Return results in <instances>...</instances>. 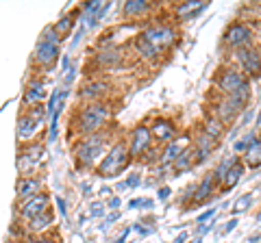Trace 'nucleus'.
<instances>
[{"instance_id":"bb28decb","label":"nucleus","mask_w":261,"mask_h":243,"mask_svg":"<svg viewBox=\"0 0 261 243\" xmlns=\"http://www.w3.org/2000/svg\"><path fill=\"white\" fill-rule=\"evenodd\" d=\"M244 176V165L242 163H238V165H233L228 172L224 174V178H222V183H224V187L226 189H231V187H235V185L240 183V178Z\"/></svg>"},{"instance_id":"5701e85b","label":"nucleus","mask_w":261,"mask_h":243,"mask_svg":"<svg viewBox=\"0 0 261 243\" xmlns=\"http://www.w3.org/2000/svg\"><path fill=\"white\" fill-rule=\"evenodd\" d=\"M207 7V3H198V0H190V3H183L181 7L176 9V13L181 15L183 20H192V18H196L202 9Z\"/></svg>"},{"instance_id":"c9c22d12","label":"nucleus","mask_w":261,"mask_h":243,"mask_svg":"<svg viewBox=\"0 0 261 243\" xmlns=\"http://www.w3.org/2000/svg\"><path fill=\"white\" fill-rule=\"evenodd\" d=\"M89 210H92L94 217H102L105 215V204H102V202H94V204L89 206Z\"/></svg>"},{"instance_id":"cd10ccee","label":"nucleus","mask_w":261,"mask_h":243,"mask_svg":"<svg viewBox=\"0 0 261 243\" xmlns=\"http://www.w3.org/2000/svg\"><path fill=\"white\" fill-rule=\"evenodd\" d=\"M214 180H216V176L214 174H209L205 180H202V185H198L196 187V196H194V202H202L211 191H214Z\"/></svg>"},{"instance_id":"f8f14e48","label":"nucleus","mask_w":261,"mask_h":243,"mask_svg":"<svg viewBox=\"0 0 261 243\" xmlns=\"http://www.w3.org/2000/svg\"><path fill=\"white\" fill-rule=\"evenodd\" d=\"M42 180L35 176H20L18 178V185H15V193H18V202L22 200H29L37 193H42Z\"/></svg>"},{"instance_id":"4c0bfd02","label":"nucleus","mask_w":261,"mask_h":243,"mask_svg":"<svg viewBox=\"0 0 261 243\" xmlns=\"http://www.w3.org/2000/svg\"><path fill=\"white\" fill-rule=\"evenodd\" d=\"M140 185V174H130L126 178V183H124V187H137Z\"/></svg>"},{"instance_id":"de8ad7c7","label":"nucleus","mask_w":261,"mask_h":243,"mask_svg":"<svg viewBox=\"0 0 261 243\" xmlns=\"http://www.w3.org/2000/svg\"><path fill=\"white\" fill-rule=\"evenodd\" d=\"M257 220H259V222H261V213H259V215H257Z\"/></svg>"},{"instance_id":"2f4dec72","label":"nucleus","mask_w":261,"mask_h":243,"mask_svg":"<svg viewBox=\"0 0 261 243\" xmlns=\"http://www.w3.org/2000/svg\"><path fill=\"white\" fill-rule=\"evenodd\" d=\"M59 117H61V111H57L55 115L50 117V126H48V143L57 141V133H59Z\"/></svg>"},{"instance_id":"a18cd8bd","label":"nucleus","mask_w":261,"mask_h":243,"mask_svg":"<svg viewBox=\"0 0 261 243\" xmlns=\"http://www.w3.org/2000/svg\"><path fill=\"white\" fill-rule=\"evenodd\" d=\"M27 243H48V241H44V239H27Z\"/></svg>"},{"instance_id":"1a4fd4ad","label":"nucleus","mask_w":261,"mask_h":243,"mask_svg":"<svg viewBox=\"0 0 261 243\" xmlns=\"http://www.w3.org/2000/svg\"><path fill=\"white\" fill-rule=\"evenodd\" d=\"M142 35L148 39V42H150L154 48H157L159 52L172 46V44H174V37H176L174 31L170 28V26H163V24H161V26H150L148 31H144Z\"/></svg>"},{"instance_id":"f257e3e1","label":"nucleus","mask_w":261,"mask_h":243,"mask_svg":"<svg viewBox=\"0 0 261 243\" xmlns=\"http://www.w3.org/2000/svg\"><path fill=\"white\" fill-rule=\"evenodd\" d=\"M111 111L109 107L100 102H87L85 107H81V111H76V119H74V126L79 128V133L87 135H94V133H100V128L105 126V122L109 119Z\"/></svg>"},{"instance_id":"f3484780","label":"nucleus","mask_w":261,"mask_h":243,"mask_svg":"<svg viewBox=\"0 0 261 243\" xmlns=\"http://www.w3.org/2000/svg\"><path fill=\"white\" fill-rule=\"evenodd\" d=\"M107 94V83L102 80H94V83H87L81 89V98L89 100V102H100V98Z\"/></svg>"},{"instance_id":"393cba45","label":"nucleus","mask_w":261,"mask_h":243,"mask_svg":"<svg viewBox=\"0 0 261 243\" xmlns=\"http://www.w3.org/2000/svg\"><path fill=\"white\" fill-rule=\"evenodd\" d=\"M74 24H76V20H74V15H63V18L57 22V24H53V28L57 31V35L61 37V42L65 37L70 35V31L74 28Z\"/></svg>"},{"instance_id":"6ab92c4d","label":"nucleus","mask_w":261,"mask_h":243,"mask_svg":"<svg viewBox=\"0 0 261 243\" xmlns=\"http://www.w3.org/2000/svg\"><path fill=\"white\" fill-rule=\"evenodd\" d=\"M216 148V139H211L209 135L202 133L198 137V143H196V152H194V157H196V163H202L209 155H211V150Z\"/></svg>"},{"instance_id":"09e8293b","label":"nucleus","mask_w":261,"mask_h":243,"mask_svg":"<svg viewBox=\"0 0 261 243\" xmlns=\"http://www.w3.org/2000/svg\"><path fill=\"white\" fill-rule=\"evenodd\" d=\"M259 122H261V115H259Z\"/></svg>"},{"instance_id":"72a5a7b5","label":"nucleus","mask_w":261,"mask_h":243,"mask_svg":"<svg viewBox=\"0 0 261 243\" xmlns=\"http://www.w3.org/2000/svg\"><path fill=\"white\" fill-rule=\"evenodd\" d=\"M250 204H252V193H246V196H244V198H240L238 202H235L233 213H242V210H246Z\"/></svg>"},{"instance_id":"473e14b6","label":"nucleus","mask_w":261,"mask_h":243,"mask_svg":"<svg viewBox=\"0 0 261 243\" xmlns=\"http://www.w3.org/2000/svg\"><path fill=\"white\" fill-rule=\"evenodd\" d=\"M39 39H44V42H48V44H57V46H61V37L57 35V31L53 28V26H46L44 28V33H42V37Z\"/></svg>"},{"instance_id":"4be33fe9","label":"nucleus","mask_w":261,"mask_h":243,"mask_svg":"<svg viewBox=\"0 0 261 243\" xmlns=\"http://www.w3.org/2000/svg\"><path fill=\"white\" fill-rule=\"evenodd\" d=\"M148 11H150V5L146 0H128V3H124L126 18H140V15H146Z\"/></svg>"},{"instance_id":"dca6fc26","label":"nucleus","mask_w":261,"mask_h":243,"mask_svg":"<svg viewBox=\"0 0 261 243\" xmlns=\"http://www.w3.org/2000/svg\"><path fill=\"white\" fill-rule=\"evenodd\" d=\"M187 141H190V137H187V135H183V137H178V139H172V141H170V143H168V148H166V152L161 155V161H163V163H172L176 157H181L183 152H185V148H187Z\"/></svg>"},{"instance_id":"412c9836","label":"nucleus","mask_w":261,"mask_h":243,"mask_svg":"<svg viewBox=\"0 0 261 243\" xmlns=\"http://www.w3.org/2000/svg\"><path fill=\"white\" fill-rule=\"evenodd\" d=\"M122 61V54L118 48H107L105 52H98L96 54V63L100 68H111V66H118V63Z\"/></svg>"},{"instance_id":"f704fd0d","label":"nucleus","mask_w":261,"mask_h":243,"mask_svg":"<svg viewBox=\"0 0 261 243\" xmlns=\"http://www.w3.org/2000/svg\"><path fill=\"white\" fill-rule=\"evenodd\" d=\"M252 141H255V135H252V133L244 135L242 139H240L238 143H235V152H246V150H248V145H250Z\"/></svg>"},{"instance_id":"4468645a","label":"nucleus","mask_w":261,"mask_h":243,"mask_svg":"<svg viewBox=\"0 0 261 243\" xmlns=\"http://www.w3.org/2000/svg\"><path fill=\"white\" fill-rule=\"evenodd\" d=\"M44 98H46V85H44V80H39V78H33L31 83L27 85V92H24V107L31 109V107H35V104H44Z\"/></svg>"},{"instance_id":"e433bc0d","label":"nucleus","mask_w":261,"mask_h":243,"mask_svg":"<svg viewBox=\"0 0 261 243\" xmlns=\"http://www.w3.org/2000/svg\"><path fill=\"white\" fill-rule=\"evenodd\" d=\"M55 202H57V210H59V215H61V217L68 215V210H65V208H68V204H65V200L59 196V198H57Z\"/></svg>"},{"instance_id":"9d476101","label":"nucleus","mask_w":261,"mask_h":243,"mask_svg":"<svg viewBox=\"0 0 261 243\" xmlns=\"http://www.w3.org/2000/svg\"><path fill=\"white\" fill-rule=\"evenodd\" d=\"M244 83H246V78H244L242 72H238V70H222V74H220V78H218V89L224 96H233Z\"/></svg>"},{"instance_id":"a211bd4d","label":"nucleus","mask_w":261,"mask_h":243,"mask_svg":"<svg viewBox=\"0 0 261 243\" xmlns=\"http://www.w3.org/2000/svg\"><path fill=\"white\" fill-rule=\"evenodd\" d=\"M240 111H242V107H238L231 98H226L224 96V100L216 107V115H218V122H231Z\"/></svg>"},{"instance_id":"6e6552de","label":"nucleus","mask_w":261,"mask_h":243,"mask_svg":"<svg viewBox=\"0 0 261 243\" xmlns=\"http://www.w3.org/2000/svg\"><path fill=\"white\" fill-rule=\"evenodd\" d=\"M238 61H240V66L242 70L246 72V74L250 76H259L261 74V54L257 48H252V46H244L238 50Z\"/></svg>"},{"instance_id":"39448f33","label":"nucleus","mask_w":261,"mask_h":243,"mask_svg":"<svg viewBox=\"0 0 261 243\" xmlns=\"http://www.w3.org/2000/svg\"><path fill=\"white\" fill-rule=\"evenodd\" d=\"M48 202H50V198H48V193H44V191L29 200H22V202H18V206H15V217L27 224L33 217H37V215H42L44 210H48Z\"/></svg>"},{"instance_id":"aec40b11","label":"nucleus","mask_w":261,"mask_h":243,"mask_svg":"<svg viewBox=\"0 0 261 243\" xmlns=\"http://www.w3.org/2000/svg\"><path fill=\"white\" fill-rule=\"evenodd\" d=\"M53 222H55V215L50 213V210H44L42 215L33 217V220L27 222V224H29V230H31V232H44V230L50 228Z\"/></svg>"},{"instance_id":"7ed1b4c3","label":"nucleus","mask_w":261,"mask_h":243,"mask_svg":"<svg viewBox=\"0 0 261 243\" xmlns=\"http://www.w3.org/2000/svg\"><path fill=\"white\" fill-rule=\"evenodd\" d=\"M105 148V135L102 133H94L87 135L85 139H81L74 148V159L79 167H92L96 163V159H100Z\"/></svg>"},{"instance_id":"ea45409f","label":"nucleus","mask_w":261,"mask_h":243,"mask_svg":"<svg viewBox=\"0 0 261 243\" xmlns=\"http://www.w3.org/2000/svg\"><path fill=\"white\" fill-rule=\"evenodd\" d=\"M214 213H216V208H209V210H205V213H202L200 217H198V224H205L209 217H214Z\"/></svg>"},{"instance_id":"2eb2a0df","label":"nucleus","mask_w":261,"mask_h":243,"mask_svg":"<svg viewBox=\"0 0 261 243\" xmlns=\"http://www.w3.org/2000/svg\"><path fill=\"white\" fill-rule=\"evenodd\" d=\"M148 131H150V137H154V139L161 141V143H170V141L174 139V135H176L174 126L170 124V122H166V119H157L148 128Z\"/></svg>"},{"instance_id":"58836bf2","label":"nucleus","mask_w":261,"mask_h":243,"mask_svg":"<svg viewBox=\"0 0 261 243\" xmlns=\"http://www.w3.org/2000/svg\"><path fill=\"white\" fill-rule=\"evenodd\" d=\"M83 33H85V26H81V28H79V33L74 35V42H72V50H74V48L81 44V39H83Z\"/></svg>"},{"instance_id":"9b49d317","label":"nucleus","mask_w":261,"mask_h":243,"mask_svg":"<svg viewBox=\"0 0 261 243\" xmlns=\"http://www.w3.org/2000/svg\"><path fill=\"white\" fill-rule=\"evenodd\" d=\"M250 37H252V33H250V28L246 26V24L235 22V24H231V26H228L226 35H224V42H226L228 46H235V48L240 50V48L248 46Z\"/></svg>"},{"instance_id":"49530a36","label":"nucleus","mask_w":261,"mask_h":243,"mask_svg":"<svg viewBox=\"0 0 261 243\" xmlns=\"http://www.w3.org/2000/svg\"><path fill=\"white\" fill-rule=\"evenodd\" d=\"M192 243H202V241H200V239H196V241H192Z\"/></svg>"},{"instance_id":"f03ea898","label":"nucleus","mask_w":261,"mask_h":243,"mask_svg":"<svg viewBox=\"0 0 261 243\" xmlns=\"http://www.w3.org/2000/svg\"><path fill=\"white\" fill-rule=\"evenodd\" d=\"M46 119V107L44 104H35V107L27 109V113H22L18 117V126H15V137H18L20 143L31 141L35 133L42 128Z\"/></svg>"},{"instance_id":"b1692460","label":"nucleus","mask_w":261,"mask_h":243,"mask_svg":"<svg viewBox=\"0 0 261 243\" xmlns=\"http://www.w3.org/2000/svg\"><path fill=\"white\" fill-rule=\"evenodd\" d=\"M135 48H137V52H140L144 59H154V56L159 54V50H157V48H154L144 35H137V39H135Z\"/></svg>"},{"instance_id":"c756f323","label":"nucleus","mask_w":261,"mask_h":243,"mask_svg":"<svg viewBox=\"0 0 261 243\" xmlns=\"http://www.w3.org/2000/svg\"><path fill=\"white\" fill-rule=\"evenodd\" d=\"M233 165H238V159H235V157H226V159H222V161H220V165H218V169H216V180H222V178H224V174L228 172V169H231Z\"/></svg>"},{"instance_id":"a19ab883","label":"nucleus","mask_w":261,"mask_h":243,"mask_svg":"<svg viewBox=\"0 0 261 243\" xmlns=\"http://www.w3.org/2000/svg\"><path fill=\"white\" fill-rule=\"evenodd\" d=\"M170 198V189L168 187H161L159 189V200H168Z\"/></svg>"},{"instance_id":"c85d7f7f","label":"nucleus","mask_w":261,"mask_h":243,"mask_svg":"<svg viewBox=\"0 0 261 243\" xmlns=\"http://www.w3.org/2000/svg\"><path fill=\"white\" fill-rule=\"evenodd\" d=\"M194 163H196V159H194V150H185L181 157H176V159L172 161V165H174L176 172H183V169H190Z\"/></svg>"},{"instance_id":"ddd939ff","label":"nucleus","mask_w":261,"mask_h":243,"mask_svg":"<svg viewBox=\"0 0 261 243\" xmlns=\"http://www.w3.org/2000/svg\"><path fill=\"white\" fill-rule=\"evenodd\" d=\"M150 145V131L148 126H137L133 135H130V148H128V157H140L148 150Z\"/></svg>"},{"instance_id":"37998d69","label":"nucleus","mask_w":261,"mask_h":243,"mask_svg":"<svg viewBox=\"0 0 261 243\" xmlns=\"http://www.w3.org/2000/svg\"><path fill=\"white\" fill-rule=\"evenodd\" d=\"M109 206H111V208H118V206H120V198H111V200H109Z\"/></svg>"},{"instance_id":"7c9ffc66","label":"nucleus","mask_w":261,"mask_h":243,"mask_svg":"<svg viewBox=\"0 0 261 243\" xmlns=\"http://www.w3.org/2000/svg\"><path fill=\"white\" fill-rule=\"evenodd\" d=\"M205 135H209L211 139H218L222 135V124L218 119H207L205 122Z\"/></svg>"},{"instance_id":"79ce46f5","label":"nucleus","mask_w":261,"mask_h":243,"mask_svg":"<svg viewBox=\"0 0 261 243\" xmlns=\"http://www.w3.org/2000/svg\"><path fill=\"white\" fill-rule=\"evenodd\" d=\"M235 226H238V220H231V222H228V224L224 226V232H231V230L235 228Z\"/></svg>"},{"instance_id":"20e7f679","label":"nucleus","mask_w":261,"mask_h":243,"mask_svg":"<svg viewBox=\"0 0 261 243\" xmlns=\"http://www.w3.org/2000/svg\"><path fill=\"white\" fill-rule=\"evenodd\" d=\"M126 163H128V150H126V145L124 143L113 145V148L109 150V155L102 159V163L98 165V176H100V178L116 176V174H120L122 169L126 167Z\"/></svg>"},{"instance_id":"423d86ee","label":"nucleus","mask_w":261,"mask_h":243,"mask_svg":"<svg viewBox=\"0 0 261 243\" xmlns=\"http://www.w3.org/2000/svg\"><path fill=\"white\" fill-rule=\"evenodd\" d=\"M44 159V148L42 145H27L18 155V172L20 176H33V172L39 167Z\"/></svg>"},{"instance_id":"8fccbe9b","label":"nucleus","mask_w":261,"mask_h":243,"mask_svg":"<svg viewBox=\"0 0 261 243\" xmlns=\"http://www.w3.org/2000/svg\"><path fill=\"white\" fill-rule=\"evenodd\" d=\"M259 54H261V52H259Z\"/></svg>"},{"instance_id":"a878e982","label":"nucleus","mask_w":261,"mask_h":243,"mask_svg":"<svg viewBox=\"0 0 261 243\" xmlns=\"http://www.w3.org/2000/svg\"><path fill=\"white\" fill-rule=\"evenodd\" d=\"M246 163L250 167H259L261 165V139H255V141L248 145V150H246Z\"/></svg>"},{"instance_id":"0eeeda50","label":"nucleus","mask_w":261,"mask_h":243,"mask_svg":"<svg viewBox=\"0 0 261 243\" xmlns=\"http://www.w3.org/2000/svg\"><path fill=\"white\" fill-rule=\"evenodd\" d=\"M59 54H61V48L57 44H48L44 39H39L35 46V52H33V63L39 68H50L59 59Z\"/></svg>"},{"instance_id":"c03bdc74","label":"nucleus","mask_w":261,"mask_h":243,"mask_svg":"<svg viewBox=\"0 0 261 243\" xmlns=\"http://www.w3.org/2000/svg\"><path fill=\"white\" fill-rule=\"evenodd\" d=\"M185 241H187V234H185V232H183V234H178V237L174 239V243H185Z\"/></svg>"}]
</instances>
